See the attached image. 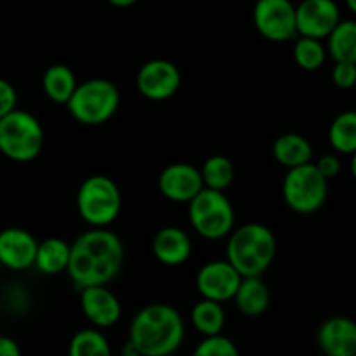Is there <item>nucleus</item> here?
<instances>
[{"label":"nucleus","mask_w":356,"mask_h":356,"mask_svg":"<svg viewBox=\"0 0 356 356\" xmlns=\"http://www.w3.org/2000/svg\"><path fill=\"white\" fill-rule=\"evenodd\" d=\"M153 254L165 266H181L190 259L193 243L184 229L165 226L153 236Z\"/></svg>","instance_id":"f3484780"},{"label":"nucleus","mask_w":356,"mask_h":356,"mask_svg":"<svg viewBox=\"0 0 356 356\" xmlns=\"http://www.w3.org/2000/svg\"><path fill=\"white\" fill-rule=\"evenodd\" d=\"M184 341V322L174 306L155 302L139 309L129 327V341L141 356H172Z\"/></svg>","instance_id":"f03ea898"},{"label":"nucleus","mask_w":356,"mask_h":356,"mask_svg":"<svg viewBox=\"0 0 356 356\" xmlns=\"http://www.w3.org/2000/svg\"><path fill=\"white\" fill-rule=\"evenodd\" d=\"M125 250L122 240L108 228H90L72 243L68 277L80 291L106 287L124 264Z\"/></svg>","instance_id":"f257e3e1"},{"label":"nucleus","mask_w":356,"mask_h":356,"mask_svg":"<svg viewBox=\"0 0 356 356\" xmlns=\"http://www.w3.org/2000/svg\"><path fill=\"white\" fill-rule=\"evenodd\" d=\"M225 322V309L219 302L200 299L191 309V323L204 337L221 336Z\"/></svg>","instance_id":"5701e85b"},{"label":"nucleus","mask_w":356,"mask_h":356,"mask_svg":"<svg viewBox=\"0 0 356 356\" xmlns=\"http://www.w3.org/2000/svg\"><path fill=\"white\" fill-rule=\"evenodd\" d=\"M120 106V90L111 80L89 79L79 83L68 101L70 115L83 125H101Z\"/></svg>","instance_id":"20e7f679"},{"label":"nucleus","mask_w":356,"mask_h":356,"mask_svg":"<svg viewBox=\"0 0 356 356\" xmlns=\"http://www.w3.org/2000/svg\"><path fill=\"white\" fill-rule=\"evenodd\" d=\"M254 26L271 42H287L298 37L296 7L289 0H261L254 7Z\"/></svg>","instance_id":"1a4fd4ad"},{"label":"nucleus","mask_w":356,"mask_h":356,"mask_svg":"<svg viewBox=\"0 0 356 356\" xmlns=\"http://www.w3.org/2000/svg\"><path fill=\"white\" fill-rule=\"evenodd\" d=\"M285 204L298 214H315L325 205L329 181L323 179L315 163L287 170L282 183Z\"/></svg>","instance_id":"6e6552de"},{"label":"nucleus","mask_w":356,"mask_h":356,"mask_svg":"<svg viewBox=\"0 0 356 356\" xmlns=\"http://www.w3.org/2000/svg\"><path fill=\"white\" fill-rule=\"evenodd\" d=\"M44 146V129L30 111L14 110L0 120V153L14 162H31Z\"/></svg>","instance_id":"423d86ee"},{"label":"nucleus","mask_w":356,"mask_h":356,"mask_svg":"<svg viewBox=\"0 0 356 356\" xmlns=\"http://www.w3.org/2000/svg\"><path fill=\"white\" fill-rule=\"evenodd\" d=\"M355 356H356V355H355Z\"/></svg>","instance_id":"e433bc0d"},{"label":"nucleus","mask_w":356,"mask_h":356,"mask_svg":"<svg viewBox=\"0 0 356 356\" xmlns=\"http://www.w3.org/2000/svg\"><path fill=\"white\" fill-rule=\"evenodd\" d=\"M68 356H111V348L99 330L82 329L70 341Z\"/></svg>","instance_id":"a878e982"},{"label":"nucleus","mask_w":356,"mask_h":356,"mask_svg":"<svg viewBox=\"0 0 356 356\" xmlns=\"http://www.w3.org/2000/svg\"><path fill=\"white\" fill-rule=\"evenodd\" d=\"M242 277L228 261H211L197 273V291L202 299L222 305L235 298Z\"/></svg>","instance_id":"f8f14e48"},{"label":"nucleus","mask_w":356,"mask_h":356,"mask_svg":"<svg viewBox=\"0 0 356 356\" xmlns=\"http://www.w3.org/2000/svg\"><path fill=\"white\" fill-rule=\"evenodd\" d=\"M198 170H200L204 188L212 191L225 193L226 188L232 186L233 179H235V165L225 155L209 156Z\"/></svg>","instance_id":"b1692460"},{"label":"nucleus","mask_w":356,"mask_h":356,"mask_svg":"<svg viewBox=\"0 0 356 356\" xmlns=\"http://www.w3.org/2000/svg\"><path fill=\"white\" fill-rule=\"evenodd\" d=\"M120 356H141L138 353V351L134 350V348L131 346V344H125V348H124V351H122V355Z\"/></svg>","instance_id":"72a5a7b5"},{"label":"nucleus","mask_w":356,"mask_h":356,"mask_svg":"<svg viewBox=\"0 0 356 356\" xmlns=\"http://www.w3.org/2000/svg\"><path fill=\"white\" fill-rule=\"evenodd\" d=\"M17 104V94L16 89L13 87V83L9 80L2 79L0 76V120L3 117H7L9 113H13Z\"/></svg>","instance_id":"c756f323"},{"label":"nucleus","mask_w":356,"mask_h":356,"mask_svg":"<svg viewBox=\"0 0 356 356\" xmlns=\"http://www.w3.org/2000/svg\"><path fill=\"white\" fill-rule=\"evenodd\" d=\"M159 190L167 200L190 204L204 190L200 170L191 163H170L160 172Z\"/></svg>","instance_id":"ddd939ff"},{"label":"nucleus","mask_w":356,"mask_h":356,"mask_svg":"<svg viewBox=\"0 0 356 356\" xmlns=\"http://www.w3.org/2000/svg\"><path fill=\"white\" fill-rule=\"evenodd\" d=\"M76 209L83 221L97 229L108 228L122 211V193L108 176H90L80 184Z\"/></svg>","instance_id":"39448f33"},{"label":"nucleus","mask_w":356,"mask_h":356,"mask_svg":"<svg viewBox=\"0 0 356 356\" xmlns=\"http://www.w3.org/2000/svg\"><path fill=\"white\" fill-rule=\"evenodd\" d=\"M38 242L30 232L7 228L0 232V264L7 270L24 271L33 268Z\"/></svg>","instance_id":"4468645a"},{"label":"nucleus","mask_w":356,"mask_h":356,"mask_svg":"<svg viewBox=\"0 0 356 356\" xmlns=\"http://www.w3.org/2000/svg\"><path fill=\"white\" fill-rule=\"evenodd\" d=\"M292 54H294V61L298 63L299 68L306 70V72H315L325 63L327 49L320 40L298 37Z\"/></svg>","instance_id":"bb28decb"},{"label":"nucleus","mask_w":356,"mask_h":356,"mask_svg":"<svg viewBox=\"0 0 356 356\" xmlns=\"http://www.w3.org/2000/svg\"><path fill=\"white\" fill-rule=\"evenodd\" d=\"M348 9L353 14H356V0H348Z\"/></svg>","instance_id":"c9c22d12"},{"label":"nucleus","mask_w":356,"mask_h":356,"mask_svg":"<svg viewBox=\"0 0 356 356\" xmlns=\"http://www.w3.org/2000/svg\"><path fill=\"white\" fill-rule=\"evenodd\" d=\"M236 308L245 316H259L270 306V291L261 278H242L235 298Z\"/></svg>","instance_id":"aec40b11"},{"label":"nucleus","mask_w":356,"mask_h":356,"mask_svg":"<svg viewBox=\"0 0 356 356\" xmlns=\"http://www.w3.org/2000/svg\"><path fill=\"white\" fill-rule=\"evenodd\" d=\"M191 356H240L238 348L229 337L226 336H214L204 337V341L198 343Z\"/></svg>","instance_id":"cd10ccee"},{"label":"nucleus","mask_w":356,"mask_h":356,"mask_svg":"<svg viewBox=\"0 0 356 356\" xmlns=\"http://www.w3.org/2000/svg\"><path fill=\"white\" fill-rule=\"evenodd\" d=\"M273 156L280 165L287 167L289 170L296 167H302L312 163L313 146L305 136L289 132L282 134L273 143Z\"/></svg>","instance_id":"a211bd4d"},{"label":"nucleus","mask_w":356,"mask_h":356,"mask_svg":"<svg viewBox=\"0 0 356 356\" xmlns=\"http://www.w3.org/2000/svg\"><path fill=\"white\" fill-rule=\"evenodd\" d=\"M0 356H21L16 341L7 336H0Z\"/></svg>","instance_id":"2f4dec72"},{"label":"nucleus","mask_w":356,"mask_h":356,"mask_svg":"<svg viewBox=\"0 0 356 356\" xmlns=\"http://www.w3.org/2000/svg\"><path fill=\"white\" fill-rule=\"evenodd\" d=\"M315 167L320 172V176H322L325 181H329V179H334V177L341 172V160L337 159V155L329 153V155L320 156V159L316 160Z\"/></svg>","instance_id":"7c9ffc66"},{"label":"nucleus","mask_w":356,"mask_h":356,"mask_svg":"<svg viewBox=\"0 0 356 356\" xmlns=\"http://www.w3.org/2000/svg\"><path fill=\"white\" fill-rule=\"evenodd\" d=\"M316 341L325 356H355L356 322L348 316L327 318L320 325Z\"/></svg>","instance_id":"dca6fc26"},{"label":"nucleus","mask_w":356,"mask_h":356,"mask_svg":"<svg viewBox=\"0 0 356 356\" xmlns=\"http://www.w3.org/2000/svg\"><path fill=\"white\" fill-rule=\"evenodd\" d=\"M76 86L79 82H76L75 73L66 65H51L42 76L45 96L56 104H68Z\"/></svg>","instance_id":"412c9836"},{"label":"nucleus","mask_w":356,"mask_h":356,"mask_svg":"<svg viewBox=\"0 0 356 356\" xmlns=\"http://www.w3.org/2000/svg\"><path fill=\"white\" fill-rule=\"evenodd\" d=\"M351 174H353V177L356 179V152L351 155Z\"/></svg>","instance_id":"f704fd0d"},{"label":"nucleus","mask_w":356,"mask_h":356,"mask_svg":"<svg viewBox=\"0 0 356 356\" xmlns=\"http://www.w3.org/2000/svg\"><path fill=\"white\" fill-rule=\"evenodd\" d=\"M327 38V52L334 61L356 65V21H341Z\"/></svg>","instance_id":"4be33fe9"},{"label":"nucleus","mask_w":356,"mask_h":356,"mask_svg":"<svg viewBox=\"0 0 356 356\" xmlns=\"http://www.w3.org/2000/svg\"><path fill=\"white\" fill-rule=\"evenodd\" d=\"M136 86L149 101L170 99L181 87V72L172 61L152 59L139 68Z\"/></svg>","instance_id":"9b49d317"},{"label":"nucleus","mask_w":356,"mask_h":356,"mask_svg":"<svg viewBox=\"0 0 356 356\" xmlns=\"http://www.w3.org/2000/svg\"><path fill=\"white\" fill-rule=\"evenodd\" d=\"M341 23V10L332 0H305L296 7L298 37L320 40L327 38Z\"/></svg>","instance_id":"9d476101"},{"label":"nucleus","mask_w":356,"mask_h":356,"mask_svg":"<svg viewBox=\"0 0 356 356\" xmlns=\"http://www.w3.org/2000/svg\"><path fill=\"white\" fill-rule=\"evenodd\" d=\"M70 250H72V243L59 236H51L38 243L33 266L44 275H58L66 271L70 263Z\"/></svg>","instance_id":"6ab92c4d"},{"label":"nucleus","mask_w":356,"mask_h":356,"mask_svg":"<svg viewBox=\"0 0 356 356\" xmlns=\"http://www.w3.org/2000/svg\"><path fill=\"white\" fill-rule=\"evenodd\" d=\"M332 82L337 89H353L356 86V65H351V63H336L332 68Z\"/></svg>","instance_id":"c85d7f7f"},{"label":"nucleus","mask_w":356,"mask_h":356,"mask_svg":"<svg viewBox=\"0 0 356 356\" xmlns=\"http://www.w3.org/2000/svg\"><path fill=\"white\" fill-rule=\"evenodd\" d=\"M277 254V238L268 226L249 222L232 232L226 245V261L242 278H261Z\"/></svg>","instance_id":"7ed1b4c3"},{"label":"nucleus","mask_w":356,"mask_h":356,"mask_svg":"<svg viewBox=\"0 0 356 356\" xmlns=\"http://www.w3.org/2000/svg\"><path fill=\"white\" fill-rule=\"evenodd\" d=\"M188 216L195 232L205 240H221L229 236L235 226V209L221 191L204 188L188 204Z\"/></svg>","instance_id":"0eeeda50"},{"label":"nucleus","mask_w":356,"mask_h":356,"mask_svg":"<svg viewBox=\"0 0 356 356\" xmlns=\"http://www.w3.org/2000/svg\"><path fill=\"white\" fill-rule=\"evenodd\" d=\"M329 141L337 153L353 155L356 152V110H346L334 118L329 129Z\"/></svg>","instance_id":"393cba45"},{"label":"nucleus","mask_w":356,"mask_h":356,"mask_svg":"<svg viewBox=\"0 0 356 356\" xmlns=\"http://www.w3.org/2000/svg\"><path fill=\"white\" fill-rule=\"evenodd\" d=\"M110 3H111V6L122 7V9H124V7H132V6H134L136 0H110Z\"/></svg>","instance_id":"473e14b6"},{"label":"nucleus","mask_w":356,"mask_h":356,"mask_svg":"<svg viewBox=\"0 0 356 356\" xmlns=\"http://www.w3.org/2000/svg\"><path fill=\"white\" fill-rule=\"evenodd\" d=\"M80 308L86 318L97 329L117 325L122 316V305L108 287H89L80 291Z\"/></svg>","instance_id":"2eb2a0df"}]
</instances>
